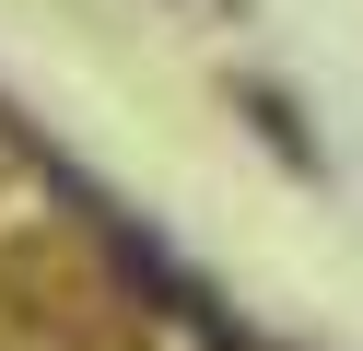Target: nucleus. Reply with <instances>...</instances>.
<instances>
[{
	"instance_id": "obj_1",
	"label": "nucleus",
	"mask_w": 363,
	"mask_h": 351,
	"mask_svg": "<svg viewBox=\"0 0 363 351\" xmlns=\"http://www.w3.org/2000/svg\"><path fill=\"white\" fill-rule=\"evenodd\" d=\"M246 117H258V140H269V152H293V164L316 176V140L293 129V106H281V94H258V82H246Z\"/></svg>"
}]
</instances>
